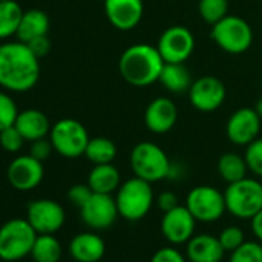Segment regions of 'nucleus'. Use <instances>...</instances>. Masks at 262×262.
<instances>
[{"label": "nucleus", "instance_id": "nucleus-30", "mask_svg": "<svg viewBox=\"0 0 262 262\" xmlns=\"http://www.w3.org/2000/svg\"><path fill=\"white\" fill-rule=\"evenodd\" d=\"M228 262H262V244L245 241L231 251Z\"/></svg>", "mask_w": 262, "mask_h": 262}, {"label": "nucleus", "instance_id": "nucleus-42", "mask_svg": "<svg viewBox=\"0 0 262 262\" xmlns=\"http://www.w3.org/2000/svg\"><path fill=\"white\" fill-rule=\"evenodd\" d=\"M0 2H11V0H0Z\"/></svg>", "mask_w": 262, "mask_h": 262}, {"label": "nucleus", "instance_id": "nucleus-18", "mask_svg": "<svg viewBox=\"0 0 262 262\" xmlns=\"http://www.w3.org/2000/svg\"><path fill=\"white\" fill-rule=\"evenodd\" d=\"M178 106L170 97L153 99L144 113L145 126L155 135H165L176 125Z\"/></svg>", "mask_w": 262, "mask_h": 262}, {"label": "nucleus", "instance_id": "nucleus-19", "mask_svg": "<svg viewBox=\"0 0 262 262\" xmlns=\"http://www.w3.org/2000/svg\"><path fill=\"white\" fill-rule=\"evenodd\" d=\"M224 253L219 237L207 233L196 234L187 242V259L190 262H221Z\"/></svg>", "mask_w": 262, "mask_h": 262}, {"label": "nucleus", "instance_id": "nucleus-10", "mask_svg": "<svg viewBox=\"0 0 262 262\" xmlns=\"http://www.w3.org/2000/svg\"><path fill=\"white\" fill-rule=\"evenodd\" d=\"M194 45V36L187 27L173 25L161 34L156 47L165 63H184L193 54Z\"/></svg>", "mask_w": 262, "mask_h": 262}, {"label": "nucleus", "instance_id": "nucleus-40", "mask_svg": "<svg viewBox=\"0 0 262 262\" xmlns=\"http://www.w3.org/2000/svg\"><path fill=\"white\" fill-rule=\"evenodd\" d=\"M251 230H253V234L256 236V239L259 242H262V210L259 213H256L251 219Z\"/></svg>", "mask_w": 262, "mask_h": 262}, {"label": "nucleus", "instance_id": "nucleus-32", "mask_svg": "<svg viewBox=\"0 0 262 262\" xmlns=\"http://www.w3.org/2000/svg\"><path fill=\"white\" fill-rule=\"evenodd\" d=\"M244 159L247 162L248 171L257 178H262V138L254 139L245 147Z\"/></svg>", "mask_w": 262, "mask_h": 262}, {"label": "nucleus", "instance_id": "nucleus-29", "mask_svg": "<svg viewBox=\"0 0 262 262\" xmlns=\"http://www.w3.org/2000/svg\"><path fill=\"white\" fill-rule=\"evenodd\" d=\"M199 16L208 25H214L228 14V0H199Z\"/></svg>", "mask_w": 262, "mask_h": 262}, {"label": "nucleus", "instance_id": "nucleus-9", "mask_svg": "<svg viewBox=\"0 0 262 262\" xmlns=\"http://www.w3.org/2000/svg\"><path fill=\"white\" fill-rule=\"evenodd\" d=\"M185 207L198 222H216L227 211L224 193L210 185H199L190 190Z\"/></svg>", "mask_w": 262, "mask_h": 262}, {"label": "nucleus", "instance_id": "nucleus-1", "mask_svg": "<svg viewBox=\"0 0 262 262\" xmlns=\"http://www.w3.org/2000/svg\"><path fill=\"white\" fill-rule=\"evenodd\" d=\"M40 77L39 57L25 42H5L0 45V86L13 93H27Z\"/></svg>", "mask_w": 262, "mask_h": 262}, {"label": "nucleus", "instance_id": "nucleus-6", "mask_svg": "<svg viewBox=\"0 0 262 262\" xmlns=\"http://www.w3.org/2000/svg\"><path fill=\"white\" fill-rule=\"evenodd\" d=\"M225 207L230 214L237 219H251L262 210V184L253 178H244L224 191Z\"/></svg>", "mask_w": 262, "mask_h": 262}, {"label": "nucleus", "instance_id": "nucleus-4", "mask_svg": "<svg viewBox=\"0 0 262 262\" xmlns=\"http://www.w3.org/2000/svg\"><path fill=\"white\" fill-rule=\"evenodd\" d=\"M129 165L135 176L153 184L167 179L171 162L167 153L153 142H139L129 155Z\"/></svg>", "mask_w": 262, "mask_h": 262}, {"label": "nucleus", "instance_id": "nucleus-8", "mask_svg": "<svg viewBox=\"0 0 262 262\" xmlns=\"http://www.w3.org/2000/svg\"><path fill=\"white\" fill-rule=\"evenodd\" d=\"M211 39L228 54H242L253 43V31L247 20L227 14L211 27Z\"/></svg>", "mask_w": 262, "mask_h": 262}, {"label": "nucleus", "instance_id": "nucleus-7", "mask_svg": "<svg viewBox=\"0 0 262 262\" xmlns=\"http://www.w3.org/2000/svg\"><path fill=\"white\" fill-rule=\"evenodd\" d=\"M90 139L86 128L76 119H60L50 131V141L54 151L67 159L83 156Z\"/></svg>", "mask_w": 262, "mask_h": 262}, {"label": "nucleus", "instance_id": "nucleus-3", "mask_svg": "<svg viewBox=\"0 0 262 262\" xmlns=\"http://www.w3.org/2000/svg\"><path fill=\"white\" fill-rule=\"evenodd\" d=\"M114 199L119 216L126 221L136 222L150 213L155 202V193L150 182L135 176L120 184Z\"/></svg>", "mask_w": 262, "mask_h": 262}, {"label": "nucleus", "instance_id": "nucleus-21", "mask_svg": "<svg viewBox=\"0 0 262 262\" xmlns=\"http://www.w3.org/2000/svg\"><path fill=\"white\" fill-rule=\"evenodd\" d=\"M14 126L20 131V135L24 136L25 141L33 142L42 138H47L51 131V123L47 114L40 110H24L19 113Z\"/></svg>", "mask_w": 262, "mask_h": 262}, {"label": "nucleus", "instance_id": "nucleus-33", "mask_svg": "<svg viewBox=\"0 0 262 262\" xmlns=\"http://www.w3.org/2000/svg\"><path fill=\"white\" fill-rule=\"evenodd\" d=\"M217 237H219V242H221V245L224 247V250H225V251H230V253L245 242V234H244L242 228H241V227H236V225H228V227H225V228L219 233Z\"/></svg>", "mask_w": 262, "mask_h": 262}, {"label": "nucleus", "instance_id": "nucleus-17", "mask_svg": "<svg viewBox=\"0 0 262 262\" xmlns=\"http://www.w3.org/2000/svg\"><path fill=\"white\" fill-rule=\"evenodd\" d=\"M103 5L108 22L120 31L135 30L144 16L142 0H103Z\"/></svg>", "mask_w": 262, "mask_h": 262}, {"label": "nucleus", "instance_id": "nucleus-20", "mask_svg": "<svg viewBox=\"0 0 262 262\" xmlns=\"http://www.w3.org/2000/svg\"><path fill=\"white\" fill-rule=\"evenodd\" d=\"M103 239L91 231L79 233L70 242V254L77 262H99L105 256Z\"/></svg>", "mask_w": 262, "mask_h": 262}, {"label": "nucleus", "instance_id": "nucleus-31", "mask_svg": "<svg viewBox=\"0 0 262 262\" xmlns=\"http://www.w3.org/2000/svg\"><path fill=\"white\" fill-rule=\"evenodd\" d=\"M19 113L20 111H19L14 99L8 93L0 91V131L13 126L16 123Z\"/></svg>", "mask_w": 262, "mask_h": 262}, {"label": "nucleus", "instance_id": "nucleus-5", "mask_svg": "<svg viewBox=\"0 0 262 262\" xmlns=\"http://www.w3.org/2000/svg\"><path fill=\"white\" fill-rule=\"evenodd\" d=\"M37 231L28 219H11L0 227V259L14 262L31 254Z\"/></svg>", "mask_w": 262, "mask_h": 262}, {"label": "nucleus", "instance_id": "nucleus-11", "mask_svg": "<svg viewBox=\"0 0 262 262\" xmlns=\"http://www.w3.org/2000/svg\"><path fill=\"white\" fill-rule=\"evenodd\" d=\"M27 219L37 234H54L65 224V210L53 199H37L30 202Z\"/></svg>", "mask_w": 262, "mask_h": 262}, {"label": "nucleus", "instance_id": "nucleus-24", "mask_svg": "<svg viewBox=\"0 0 262 262\" xmlns=\"http://www.w3.org/2000/svg\"><path fill=\"white\" fill-rule=\"evenodd\" d=\"M159 82L170 93L182 94V93H188L193 83V79H191L190 70L184 63H165L161 73Z\"/></svg>", "mask_w": 262, "mask_h": 262}, {"label": "nucleus", "instance_id": "nucleus-15", "mask_svg": "<svg viewBox=\"0 0 262 262\" xmlns=\"http://www.w3.org/2000/svg\"><path fill=\"white\" fill-rule=\"evenodd\" d=\"M196 222L198 221L185 205H178L173 210L164 213L161 221V231L171 245H182L194 236Z\"/></svg>", "mask_w": 262, "mask_h": 262}, {"label": "nucleus", "instance_id": "nucleus-27", "mask_svg": "<svg viewBox=\"0 0 262 262\" xmlns=\"http://www.w3.org/2000/svg\"><path fill=\"white\" fill-rule=\"evenodd\" d=\"M24 13L25 11L16 0L0 2V39H8L17 34Z\"/></svg>", "mask_w": 262, "mask_h": 262}, {"label": "nucleus", "instance_id": "nucleus-26", "mask_svg": "<svg viewBox=\"0 0 262 262\" xmlns=\"http://www.w3.org/2000/svg\"><path fill=\"white\" fill-rule=\"evenodd\" d=\"M247 162L241 155L224 153L217 161V173L227 184H233L236 181L247 178Z\"/></svg>", "mask_w": 262, "mask_h": 262}, {"label": "nucleus", "instance_id": "nucleus-35", "mask_svg": "<svg viewBox=\"0 0 262 262\" xmlns=\"http://www.w3.org/2000/svg\"><path fill=\"white\" fill-rule=\"evenodd\" d=\"M93 193H94V191L90 188L88 184H76V185H73V187L68 190V201H70L74 207L82 208V207L86 204V201L91 198Z\"/></svg>", "mask_w": 262, "mask_h": 262}, {"label": "nucleus", "instance_id": "nucleus-13", "mask_svg": "<svg viewBox=\"0 0 262 262\" xmlns=\"http://www.w3.org/2000/svg\"><path fill=\"white\" fill-rule=\"evenodd\" d=\"M119 216L116 199L111 194L93 193L86 204L80 208V217L85 225L93 230L110 228Z\"/></svg>", "mask_w": 262, "mask_h": 262}, {"label": "nucleus", "instance_id": "nucleus-14", "mask_svg": "<svg viewBox=\"0 0 262 262\" xmlns=\"http://www.w3.org/2000/svg\"><path fill=\"white\" fill-rule=\"evenodd\" d=\"M8 182L19 191H30L40 185L45 176L43 162L33 158L30 153L17 156L8 165Z\"/></svg>", "mask_w": 262, "mask_h": 262}, {"label": "nucleus", "instance_id": "nucleus-23", "mask_svg": "<svg viewBox=\"0 0 262 262\" xmlns=\"http://www.w3.org/2000/svg\"><path fill=\"white\" fill-rule=\"evenodd\" d=\"M86 184L94 193L111 194L120 187V173L113 164H99L90 171Z\"/></svg>", "mask_w": 262, "mask_h": 262}, {"label": "nucleus", "instance_id": "nucleus-16", "mask_svg": "<svg viewBox=\"0 0 262 262\" xmlns=\"http://www.w3.org/2000/svg\"><path fill=\"white\" fill-rule=\"evenodd\" d=\"M262 119L254 108H239L236 110L225 126L227 138L231 144L247 147L250 142L259 138Z\"/></svg>", "mask_w": 262, "mask_h": 262}, {"label": "nucleus", "instance_id": "nucleus-39", "mask_svg": "<svg viewBox=\"0 0 262 262\" xmlns=\"http://www.w3.org/2000/svg\"><path fill=\"white\" fill-rule=\"evenodd\" d=\"M156 202H158V207H159L164 213H165V211H170V210H173L174 207L179 205V204H178V196H176L173 191H164V193H161V194L158 196Z\"/></svg>", "mask_w": 262, "mask_h": 262}, {"label": "nucleus", "instance_id": "nucleus-12", "mask_svg": "<svg viewBox=\"0 0 262 262\" xmlns=\"http://www.w3.org/2000/svg\"><path fill=\"white\" fill-rule=\"evenodd\" d=\"M227 90L221 79L214 76H202L193 80L188 90V99L191 105L202 113L216 111L225 100Z\"/></svg>", "mask_w": 262, "mask_h": 262}, {"label": "nucleus", "instance_id": "nucleus-2", "mask_svg": "<svg viewBox=\"0 0 262 262\" xmlns=\"http://www.w3.org/2000/svg\"><path fill=\"white\" fill-rule=\"evenodd\" d=\"M164 59L158 47L136 43L128 47L119 59V73L133 86H148L159 82L164 70Z\"/></svg>", "mask_w": 262, "mask_h": 262}, {"label": "nucleus", "instance_id": "nucleus-22", "mask_svg": "<svg viewBox=\"0 0 262 262\" xmlns=\"http://www.w3.org/2000/svg\"><path fill=\"white\" fill-rule=\"evenodd\" d=\"M50 31V17L42 10H28L24 13L19 30H17V40L20 42H31L36 37L48 36Z\"/></svg>", "mask_w": 262, "mask_h": 262}, {"label": "nucleus", "instance_id": "nucleus-38", "mask_svg": "<svg viewBox=\"0 0 262 262\" xmlns=\"http://www.w3.org/2000/svg\"><path fill=\"white\" fill-rule=\"evenodd\" d=\"M27 45L30 47V50H31L39 59L45 57V56L51 51V42H50L48 36L36 37V39H33L31 42H28Z\"/></svg>", "mask_w": 262, "mask_h": 262}, {"label": "nucleus", "instance_id": "nucleus-41", "mask_svg": "<svg viewBox=\"0 0 262 262\" xmlns=\"http://www.w3.org/2000/svg\"><path fill=\"white\" fill-rule=\"evenodd\" d=\"M254 110H256V113L259 114V117L262 119V96L257 99V102H256V105H254Z\"/></svg>", "mask_w": 262, "mask_h": 262}, {"label": "nucleus", "instance_id": "nucleus-34", "mask_svg": "<svg viewBox=\"0 0 262 262\" xmlns=\"http://www.w3.org/2000/svg\"><path fill=\"white\" fill-rule=\"evenodd\" d=\"M24 142H25L24 136L14 125L0 131V147L8 153H17L24 147Z\"/></svg>", "mask_w": 262, "mask_h": 262}, {"label": "nucleus", "instance_id": "nucleus-28", "mask_svg": "<svg viewBox=\"0 0 262 262\" xmlns=\"http://www.w3.org/2000/svg\"><path fill=\"white\" fill-rule=\"evenodd\" d=\"M31 256L34 262H59L62 257V245L54 234H37Z\"/></svg>", "mask_w": 262, "mask_h": 262}, {"label": "nucleus", "instance_id": "nucleus-37", "mask_svg": "<svg viewBox=\"0 0 262 262\" xmlns=\"http://www.w3.org/2000/svg\"><path fill=\"white\" fill-rule=\"evenodd\" d=\"M53 151H54V147H53L51 141L50 139H45V138L37 139V141H33L31 142V147H30V155L33 158H36L37 161H40V162L47 161L51 156Z\"/></svg>", "mask_w": 262, "mask_h": 262}, {"label": "nucleus", "instance_id": "nucleus-36", "mask_svg": "<svg viewBox=\"0 0 262 262\" xmlns=\"http://www.w3.org/2000/svg\"><path fill=\"white\" fill-rule=\"evenodd\" d=\"M150 262H187V257L178 248H174V245H171L159 248L151 256Z\"/></svg>", "mask_w": 262, "mask_h": 262}, {"label": "nucleus", "instance_id": "nucleus-25", "mask_svg": "<svg viewBox=\"0 0 262 262\" xmlns=\"http://www.w3.org/2000/svg\"><path fill=\"white\" fill-rule=\"evenodd\" d=\"M93 165H99V164H113V161L117 156V147L116 144L103 136H97V138H91L85 155H83Z\"/></svg>", "mask_w": 262, "mask_h": 262}]
</instances>
